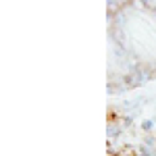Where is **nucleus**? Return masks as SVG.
<instances>
[{"label": "nucleus", "mask_w": 156, "mask_h": 156, "mask_svg": "<svg viewBox=\"0 0 156 156\" xmlns=\"http://www.w3.org/2000/svg\"><path fill=\"white\" fill-rule=\"evenodd\" d=\"M119 131H121V127H119V125H115V123L108 127V135H110V137H117V133H119Z\"/></svg>", "instance_id": "f257e3e1"}]
</instances>
